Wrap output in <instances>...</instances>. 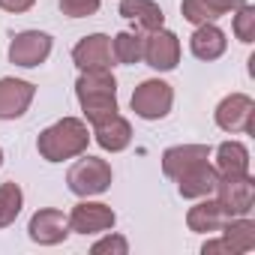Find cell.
I'll return each instance as SVG.
<instances>
[{"label":"cell","mask_w":255,"mask_h":255,"mask_svg":"<svg viewBox=\"0 0 255 255\" xmlns=\"http://www.w3.org/2000/svg\"><path fill=\"white\" fill-rule=\"evenodd\" d=\"M75 99L84 111V120L93 126L120 111L117 105V78L111 69H84L75 81Z\"/></svg>","instance_id":"6da1fadb"},{"label":"cell","mask_w":255,"mask_h":255,"mask_svg":"<svg viewBox=\"0 0 255 255\" xmlns=\"http://www.w3.org/2000/svg\"><path fill=\"white\" fill-rule=\"evenodd\" d=\"M87 144H90V129L81 117H60L51 126H45L36 138V150L45 162L75 159L87 153Z\"/></svg>","instance_id":"7a4b0ae2"},{"label":"cell","mask_w":255,"mask_h":255,"mask_svg":"<svg viewBox=\"0 0 255 255\" xmlns=\"http://www.w3.org/2000/svg\"><path fill=\"white\" fill-rule=\"evenodd\" d=\"M111 180H114V171H111L108 159H102V156L81 153L78 162L69 165V171H66V186L78 198H93V195L108 192L111 189Z\"/></svg>","instance_id":"3957f363"},{"label":"cell","mask_w":255,"mask_h":255,"mask_svg":"<svg viewBox=\"0 0 255 255\" xmlns=\"http://www.w3.org/2000/svg\"><path fill=\"white\" fill-rule=\"evenodd\" d=\"M129 105H132L135 117H141V120H162L174 108V87L162 78H144L132 90Z\"/></svg>","instance_id":"277c9868"},{"label":"cell","mask_w":255,"mask_h":255,"mask_svg":"<svg viewBox=\"0 0 255 255\" xmlns=\"http://www.w3.org/2000/svg\"><path fill=\"white\" fill-rule=\"evenodd\" d=\"M216 201L225 210V216H249L255 210V180L252 174H231L219 177L216 183Z\"/></svg>","instance_id":"5b68a950"},{"label":"cell","mask_w":255,"mask_h":255,"mask_svg":"<svg viewBox=\"0 0 255 255\" xmlns=\"http://www.w3.org/2000/svg\"><path fill=\"white\" fill-rule=\"evenodd\" d=\"M51 48H54L51 33H45V30H21V33L12 36L6 54H9V63H15L21 69H36L51 57Z\"/></svg>","instance_id":"8992f818"},{"label":"cell","mask_w":255,"mask_h":255,"mask_svg":"<svg viewBox=\"0 0 255 255\" xmlns=\"http://www.w3.org/2000/svg\"><path fill=\"white\" fill-rule=\"evenodd\" d=\"M213 120L222 132H252V123H255V99L249 93H228L219 99Z\"/></svg>","instance_id":"52a82bcc"},{"label":"cell","mask_w":255,"mask_h":255,"mask_svg":"<svg viewBox=\"0 0 255 255\" xmlns=\"http://www.w3.org/2000/svg\"><path fill=\"white\" fill-rule=\"evenodd\" d=\"M66 216H69V231L72 234H84V237L111 231L117 225V213L111 210V204L90 201V198H81Z\"/></svg>","instance_id":"ba28073f"},{"label":"cell","mask_w":255,"mask_h":255,"mask_svg":"<svg viewBox=\"0 0 255 255\" xmlns=\"http://www.w3.org/2000/svg\"><path fill=\"white\" fill-rule=\"evenodd\" d=\"M150 69L156 72H171L180 63V36L168 27L150 30L144 36V57H141Z\"/></svg>","instance_id":"9c48e42d"},{"label":"cell","mask_w":255,"mask_h":255,"mask_svg":"<svg viewBox=\"0 0 255 255\" xmlns=\"http://www.w3.org/2000/svg\"><path fill=\"white\" fill-rule=\"evenodd\" d=\"M69 234V216L57 207H39L27 222V237L39 246H57Z\"/></svg>","instance_id":"30bf717a"},{"label":"cell","mask_w":255,"mask_h":255,"mask_svg":"<svg viewBox=\"0 0 255 255\" xmlns=\"http://www.w3.org/2000/svg\"><path fill=\"white\" fill-rule=\"evenodd\" d=\"M36 96V84L6 75L0 78V120H18L27 114V108L33 105Z\"/></svg>","instance_id":"8fae6325"},{"label":"cell","mask_w":255,"mask_h":255,"mask_svg":"<svg viewBox=\"0 0 255 255\" xmlns=\"http://www.w3.org/2000/svg\"><path fill=\"white\" fill-rule=\"evenodd\" d=\"M72 63L78 66V72L84 69H111L114 57H111V36L105 33H90L84 39L75 42L72 48Z\"/></svg>","instance_id":"7c38bea8"},{"label":"cell","mask_w":255,"mask_h":255,"mask_svg":"<svg viewBox=\"0 0 255 255\" xmlns=\"http://www.w3.org/2000/svg\"><path fill=\"white\" fill-rule=\"evenodd\" d=\"M90 138L105 150V153H120L132 144V123L126 120L123 114H111L108 120L93 123Z\"/></svg>","instance_id":"4fadbf2b"},{"label":"cell","mask_w":255,"mask_h":255,"mask_svg":"<svg viewBox=\"0 0 255 255\" xmlns=\"http://www.w3.org/2000/svg\"><path fill=\"white\" fill-rule=\"evenodd\" d=\"M189 51H192V57H198L204 63H213L228 51V36L216 21L198 24L192 30V36H189Z\"/></svg>","instance_id":"5bb4252c"},{"label":"cell","mask_w":255,"mask_h":255,"mask_svg":"<svg viewBox=\"0 0 255 255\" xmlns=\"http://www.w3.org/2000/svg\"><path fill=\"white\" fill-rule=\"evenodd\" d=\"M216 183H219V171L210 165V159L204 162H195L192 168H186L180 177H177V192L183 198H207L216 192Z\"/></svg>","instance_id":"9a60e30c"},{"label":"cell","mask_w":255,"mask_h":255,"mask_svg":"<svg viewBox=\"0 0 255 255\" xmlns=\"http://www.w3.org/2000/svg\"><path fill=\"white\" fill-rule=\"evenodd\" d=\"M210 144H174L162 153V174L177 180L186 168H192L195 162H204L210 159Z\"/></svg>","instance_id":"2e32d148"},{"label":"cell","mask_w":255,"mask_h":255,"mask_svg":"<svg viewBox=\"0 0 255 255\" xmlns=\"http://www.w3.org/2000/svg\"><path fill=\"white\" fill-rule=\"evenodd\" d=\"M225 210L219 207V201L216 198H195V204L189 207V213H186V225H189V231H195V234H219V228L225 225Z\"/></svg>","instance_id":"e0dca14e"},{"label":"cell","mask_w":255,"mask_h":255,"mask_svg":"<svg viewBox=\"0 0 255 255\" xmlns=\"http://www.w3.org/2000/svg\"><path fill=\"white\" fill-rule=\"evenodd\" d=\"M120 15L135 21V27H141L144 33L165 27V12L156 0H120Z\"/></svg>","instance_id":"ac0fdd59"},{"label":"cell","mask_w":255,"mask_h":255,"mask_svg":"<svg viewBox=\"0 0 255 255\" xmlns=\"http://www.w3.org/2000/svg\"><path fill=\"white\" fill-rule=\"evenodd\" d=\"M249 147L243 141H222L216 147V159L213 168L219 171V177H231V174H249Z\"/></svg>","instance_id":"d6986e66"},{"label":"cell","mask_w":255,"mask_h":255,"mask_svg":"<svg viewBox=\"0 0 255 255\" xmlns=\"http://www.w3.org/2000/svg\"><path fill=\"white\" fill-rule=\"evenodd\" d=\"M219 237L228 243L231 255H246L255 249V222L249 216H231L219 228Z\"/></svg>","instance_id":"ffe728a7"},{"label":"cell","mask_w":255,"mask_h":255,"mask_svg":"<svg viewBox=\"0 0 255 255\" xmlns=\"http://www.w3.org/2000/svg\"><path fill=\"white\" fill-rule=\"evenodd\" d=\"M111 57H114V63H123V66L141 63V57H144V36L132 33V30H120L111 39Z\"/></svg>","instance_id":"44dd1931"},{"label":"cell","mask_w":255,"mask_h":255,"mask_svg":"<svg viewBox=\"0 0 255 255\" xmlns=\"http://www.w3.org/2000/svg\"><path fill=\"white\" fill-rule=\"evenodd\" d=\"M24 207V192L15 180L0 183V228H9Z\"/></svg>","instance_id":"7402d4cb"},{"label":"cell","mask_w":255,"mask_h":255,"mask_svg":"<svg viewBox=\"0 0 255 255\" xmlns=\"http://www.w3.org/2000/svg\"><path fill=\"white\" fill-rule=\"evenodd\" d=\"M231 15H234V21H231L234 36H237L243 45H252V42H255V6H252V3H243V6L234 9Z\"/></svg>","instance_id":"603a6c76"},{"label":"cell","mask_w":255,"mask_h":255,"mask_svg":"<svg viewBox=\"0 0 255 255\" xmlns=\"http://www.w3.org/2000/svg\"><path fill=\"white\" fill-rule=\"evenodd\" d=\"M93 255H126L129 252V240L117 231H102V237L90 246Z\"/></svg>","instance_id":"cb8c5ba5"},{"label":"cell","mask_w":255,"mask_h":255,"mask_svg":"<svg viewBox=\"0 0 255 255\" xmlns=\"http://www.w3.org/2000/svg\"><path fill=\"white\" fill-rule=\"evenodd\" d=\"M180 15H183V21H189V24H207V21H216V15L207 9V3L204 0H180Z\"/></svg>","instance_id":"d4e9b609"},{"label":"cell","mask_w":255,"mask_h":255,"mask_svg":"<svg viewBox=\"0 0 255 255\" xmlns=\"http://www.w3.org/2000/svg\"><path fill=\"white\" fill-rule=\"evenodd\" d=\"M57 3H60V12L66 18H90L99 12L102 0H57Z\"/></svg>","instance_id":"484cf974"},{"label":"cell","mask_w":255,"mask_h":255,"mask_svg":"<svg viewBox=\"0 0 255 255\" xmlns=\"http://www.w3.org/2000/svg\"><path fill=\"white\" fill-rule=\"evenodd\" d=\"M204 3L216 18H222V15H231L234 9H240L243 3H249V0H204Z\"/></svg>","instance_id":"4316f807"},{"label":"cell","mask_w":255,"mask_h":255,"mask_svg":"<svg viewBox=\"0 0 255 255\" xmlns=\"http://www.w3.org/2000/svg\"><path fill=\"white\" fill-rule=\"evenodd\" d=\"M33 6H36V0H0V9H3V12H12V15L30 12Z\"/></svg>","instance_id":"83f0119b"},{"label":"cell","mask_w":255,"mask_h":255,"mask_svg":"<svg viewBox=\"0 0 255 255\" xmlns=\"http://www.w3.org/2000/svg\"><path fill=\"white\" fill-rule=\"evenodd\" d=\"M201 255H231V249H228V243L222 237H216V240H207L201 246Z\"/></svg>","instance_id":"f1b7e54d"},{"label":"cell","mask_w":255,"mask_h":255,"mask_svg":"<svg viewBox=\"0 0 255 255\" xmlns=\"http://www.w3.org/2000/svg\"><path fill=\"white\" fill-rule=\"evenodd\" d=\"M0 168H3V147H0Z\"/></svg>","instance_id":"f546056e"}]
</instances>
